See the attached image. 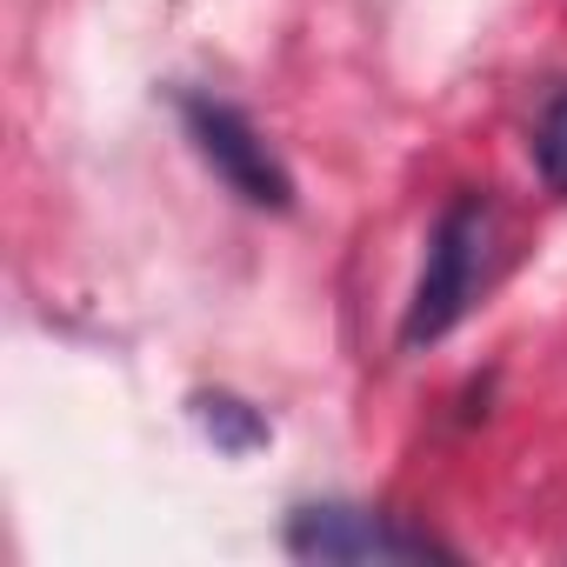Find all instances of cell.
<instances>
[{"label": "cell", "instance_id": "cell-1", "mask_svg": "<svg viewBox=\"0 0 567 567\" xmlns=\"http://www.w3.org/2000/svg\"><path fill=\"white\" fill-rule=\"evenodd\" d=\"M487 227H494V207L481 194H454L441 207V220L427 234V267L414 280V301H408V321H401V348H427V341L454 334V321L474 301L481 260H487Z\"/></svg>", "mask_w": 567, "mask_h": 567}, {"label": "cell", "instance_id": "cell-2", "mask_svg": "<svg viewBox=\"0 0 567 567\" xmlns=\"http://www.w3.org/2000/svg\"><path fill=\"white\" fill-rule=\"evenodd\" d=\"M181 121H187V141L200 147V161L247 200V207H267V214H288L295 207V174L274 161V147L260 141V127L227 107V101H207V94H187L181 101Z\"/></svg>", "mask_w": 567, "mask_h": 567}, {"label": "cell", "instance_id": "cell-3", "mask_svg": "<svg viewBox=\"0 0 567 567\" xmlns=\"http://www.w3.org/2000/svg\"><path fill=\"white\" fill-rule=\"evenodd\" d=\"M288 554L301 560H447L441 540H427L421 527H401L394 514L374 507H301L288 520Z\"/></svg>", "mask_w": 567, "mask_h": 567}, {"label": "cell", "instance_id": "cell-4", "mask_svg": "<svg viewBox=\"0 0 567 567\" xmlns=\"http://www.w3.org/2000/svg\"><path fill=\"white\" fill-rule=\"evenodd\" d=\"M194 408H200V427H207L227 454H247V447L267 441V421H260L247 401H234V394H200Z\"/></svg>", "mask_w": 567, "mask_h": 567}, {"label": "cell", "instance_id": "cell-5", "mask_svg": "<svg viewBox=\"0 0 567 567\" xmlns=\"http://www.w3.org/2000/svg\"><path fill=\"white\" fill-rule=\"evenodd\" d=\"M534 167L554 194H567V87H554L534 121Z\"/></svg>", "mask_w": 567, "mask_h": 567}]
</instances>
